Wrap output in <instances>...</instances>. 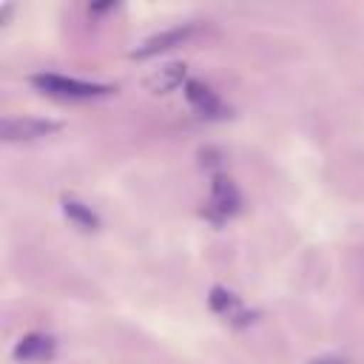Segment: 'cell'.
<instances>
[{
	"label": "cell",
	"mask_w": 364,
	"mask_h": 364,
	"mask_svg": "<svg viewBox=\"0 0 364 364\" xmlns=\"http://www.w3.org/2000/svg\"><path fill=\"white\" fill-rule=\"evenodd\" d=\"M145 85H148L154 94H168V91H176L179 85L185 88V85H188V68H185V63L159 65V68L145 80Z\"/></svg>",
	"instance_id": "obj_5"
},
{
	"label": "cell",
	"mask_w": 364,
	"mask_h": 364,
	"mask_svg": "<svg viewBox=\"0 0 364 364\" xmlns=\"http://www.w3.org/2000/svg\"><path fill=\"white\" fill-rule=\"evenodd\" d=\"M63 213H65L80 230H97V228H100L97 213H94L88 205H82L80 199H74V196H65V199H63Z\"/></svg>",
	"instance_id": "obj_9"
},
{
	"label": "cell",
	"mask_w": 364,
	"mask_h": 364,
	"mask_svg": "<svg viewBox=\"0 0 364 364\" xmlns=\"http://www.w3.org/2000/svg\"><path fill=\"white\" fill-rule=\"evenodd\" d=\"M63 125L54 119L43 117H3L0 122V136L6 142H20V139H40L48 134H57Z\"/></svg>",
	"instance_id": "obj_2"
},
{
	"label": "cell",
	"mask_w": 364,
	"mask_h": 364,
	"mask_svg": "<svg viewBox=\"0 0 364 364\" xmlns=\"http://www.w3.org/2000/svg\"><path fill=\"white\" fill-rule=\"evenodd\" d=\"M54 353V341L43 333H28L14 344V358L23 364H34V361H46Z\"/></svg>",
	"instance_id": "obj_7"
},
{
	"label": "cell",
	"mask_w": 364,
	"mask_h": 364,
	"mask_svg": "<svg viewBox=\"0 0 364 364\" xmlns=\"http://www.w3.org/2000/svg\"><path fill=\"white\" fill-rule=\"evenodd\" d=\"M210 307L225 318V321H233V324H247L250 321V313L242 307V301L225 290V287H213L210 290Z\"/></svg>",
	"instance_id": "obj_8"
},
{
	"label": "cell",
	"mask_w": 364,
	"mask_h": 364,
	"mask_svg": "<svg viewBox=\"0 0 364 364\" xmlns=\"http://www.w3.org/2000/svg\"><path fill=\"white\" fill-rule=\"evenodd\" d=\"M185 97H188V102H191L202 117H222V114H225V105H222V100L216 97V91H210V88H208L205 82H199V80H188Z\"/></svg>",
	"instance_id": "obj_6"
},
{
	"label": "cell",
	"mask_w": 364,
	"mask_h": 364,
	"mask_svg": "<svg viewBox=\"0 0 364 364\" xmlns=\"http://www.w3.org/2000/svg\"><path fill=\"white\" fill-rule=\"evenodd\" d=\"M191 31H193V26H176V28H165V31H159V34H151V37H145V40L131 51V57H134V60L156 57V54H162V51H168V48L182 46V43L191 37Z\"/></svg>",
	"instance_id": "obj_3"
},
{
	"label": "cell",
	"mask_w": 364,
	"mask_h": 364,
	"mask_svg": "<svg viewBox=\"0 0 364 364\" xmlns=\"http://www.w3.org/2000/svg\"><path fill=\"white\" fill-rule=\"evenodd\" d=\"M242 199H239V191L236 185L228 179V176H213V185H210V205H208V213L210 219L222 222L228 216H233L239 210Z\"/></svg>",
	"instance_id": "obj_4"
},
{
	"label": "cell",
	"mask_w": 364,
	"mask_h": 364,
	"mask_svg": "<svg viewBox=\"0 0 364 364\" xmlns=\"http://www.w3.org/2000/svg\"><path fill=\"white\" fill-rule=\"evenodd\" d=\"M310 364H347L344 358H333V355H324V358H316V361H310Z\"/></svg>",
	"instance_id": "obj_10"
},
{
	"label": "cell",
	"mask_w": 364,
	"mask_h": 364,
	"mask_svg": "<svg viewBox=\"0 0 364 364\" xmlns=\"http://www.w3.org/2000/svg\"><path fill=\"white\" fill-rule=\"evenodd\" d=\"M31 85H37L43 94L51 97H65V100H91V97H105L114 88L102 82H85L77 77H63V74H34Z\"/></svg>",
	"instance_id": "obj_1"
}]
</instances>
